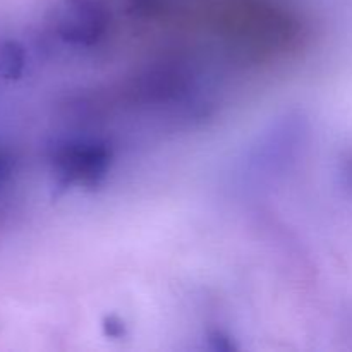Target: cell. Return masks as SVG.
<instances>
[{
  "instance_id": "cell-1",
  "label": "cell",
  "mask_w": 352,
  "mask_h": 352,
  "mask_svg": "<svg viewBox=\"0 0 352 352\" xmlns=\"http://www.w3.org/2000/svg\"><path fill=\"white\" fill-rule=\"evenodd\" d=\"M26 48L14 40L0 41V78L16 81L26 69Z\"/></svg>"
},
{
  "instance_id": "cell-2",
  "label": "cell",
  "mask_w": 352,
  "mask_h": 352,
  "mask_svg": "<svg viewBox=\"0 0 352 352\" xmlns=\"http://www.w3.org/2000/svg\"><path fill=\"white\" fill-rule=\"evenodd\" d=\"M12 168H14V160L7 151L0 150V188L6 184L7 179L10 177L12 174Z\"/></svg>"
}]
</instances>
